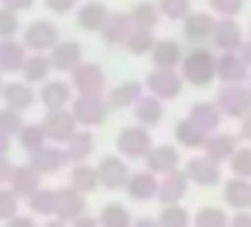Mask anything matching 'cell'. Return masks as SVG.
<instances>
[{"label": "cell", "mask_w": 251, "mask_h": 227, "mask_svg": "<svg viewBox=\"0 0 251 227\" xmlns=\"http://www.w3.org/2000/svg\"><path fill=\"white\" fill-rule=\"evenodd\" d=\"M145 166L147 171H152V174H171V171L179 169V163H182V158H179V150L171 145H152L150 152L145 155Z\"/></svg>", "instance_id": "cell-13"}, {"label": "cell", "mask_w": 251, "mask_h": 227, "mask_svg": "<svg viewBox=\"0 0 251 227\" xmlns=\"http://www.w3.org/2000/svg\"><path fill=\"white\" fill-rule=\"evenodd\" d=\"M43 3L49 11H53V14H70L77 5V0H43Z\"/></svg>", "instance_id": "cell-49"}, {"label": "cell", "mask_w": 251, "mask_h": 227, "mask_svg": "<svg viewBox=\"0 0 251 227\" xmlns=\"http://www.w3.org/2000/svg\"><path fill=\"white\" fill-rule=\"evenodd\" d=\"M246 86H249V91H251V75H249V83H246Z\"/></svg>", "instance_id": "cell-60"}, {"label": "cell", "mask_w": 251, "mask_h": 227, "mask_svg": "<svg viewBox=\"0 0 251 227\" xmlns=\"http://www.w3.org/2000/svg\"><path fill=\"white\" fill-rule=\"evenodd\" d=\"M190 190V179L184 171H171L160 179V187H158V201L163 206H171V203H182V198L187 195Z\"/></svg>", "instance_id": "cell-22"}, {"label": "cell", "mask_w": 251, "mask_h": 227, "mask_svg": "<svg viewBox=\"0 0 251 227\" xmlns=\"http://www.w3.org/2000/svg\"><path fill=\"white\" fill-rule=\"evenodd\" d=\"M25 126V121H22V112L19 110H11V107H3L0 110V134L5 136H16Z\"/></svg>", "instance_id": "cell-44"}, {"label": "cell", "mask_w": 251, "mask_h": 227, "mask_svg": "<svg viewBox=\"0 0 251 227\" xmlns=\"http://www.w3.org/2000/svg\"><path fill=\"white\" fill-rule=\"evenodd\" d=\"M158 187H160V179L152 171H136V174L128 177L126 182V193H128L131 201H152L158 198Z\"/></svg>", "instance_id": "cell-21"}, {"label": "cell", "mask_w": 251, "mask_h": 227, "mask_svg": "<svg viewBox=\"0 0 251 227\" xmlns=\"http://www.w3.org/2000/svg\"><path fill=\"white\" fill-rule=\"evenodd\" d=\"M155 35H152V29H131V35L126 38V51L128 53H134V56H147V53L152 51V46H155Z\"/></svg>", "instance_id": "cell-40"}, {"label": "cell", "mask_w": 251, "mask_h": 227, "mask_svg": "<svg viewBox=\"0 0 251 227\" xmlns=\"http://www.w3.org/2000/svg\"><path fill=\"white\" fill-rule=\"evenodd\" d=\"M0 86H3V73H0Z\"/></svg>", "instance_id": "cell-61"}, {"label": "cell", "mask_w": 251, "mask_h": 227, "mask_svg": "<svg viewBox=\"0 0 251 227\" xmlns=\"http://www.w3.org/2000/svg\"><path fill=\"white\" fill-rule=\"evenodd\" d=\"M214 25H217V19L208 16V14H187L182 19V32H184V38H187L190 43L203 46V43L211 40Z\"/></svg>", "instance_id": "cell-19"}, {"label": "cell", "mask_w": 251, "mask_h": 227, "mask_svg": "<svg viewBox=\"0 0 251 227\" xmlns=\"http://www.w3.org/2000/svg\"><path fill=\"white\" fill-rule=\"evenodd\" d=\"M184 174H187V179L193 184H198V187H217V184L222 182V169H219V163H214L206 155L190 158L187 163H184Z\"/></svg>", "instance_id": "cell-10"}, {"label": "cell", "mask_w": 251, "mask_h": 227, "mask_svg": "<svg viewBox=\"0 0 251 227\" xmlns=\"http://www.w3.org/2000/svg\"><path fill=\"white\" fill-rule=\"evenodd\" d=\"M49 59H51V67L56 73H73L77 64L83 62V46L77 40H59L56 46L49 51Z\"/></svg>", "instance_id": "cell-12"}, {"label": "cell", "mask_w": 251, "mask_h": 227, "mask_svg": "<svg viewBox=\"0 0 251 227\" xmlns=\"http://www.w3.org/2000/svg\"><path fill=\"white\" fill-rule=\"evenodd\" d=\"M217 80L222 83H243L249 80V64L238 51H222L217 56Z\"/></svg>", "instance_id": "cell-14"}, {"label": "cell", "mask_w": 251, "mask_h": 227, "mask_svg": "<svg viewBox=\"0 0 251 227\" xmlns=\"http://www.w3.org/2000/svg\"><path fill=\"white\" fill-rule=\"evenodd\" d=\"M134 118L139 126L145 128H155L160 121H163V101L152 94H145L139 101L134 104Z\"/></svg>", "instance_id": "cell-26"}, {"label": "cell", "mask_w": 251, "mask_h": 227, "mask_svg": "<svg viewBox=\"0 0 251 227\" xmlns=\"http://www.w3.org/2000/svg\"><path fill=\"white\" fill-rule=\"evenodd\" d=\"M43 227H67V222H62V219H51V222H46Z\"/></svg>", "instance_id": "cell-59"}, {"label": "cell", "mask_w": 251, "mask_h": 227, "mask_svg": "<svg viewBox=\"0 0 251 227\" xmlns=\"http://www.w3.org/2000/svg\"><path fill=\"white\" fill-rule=\"evenodd\" d=\"M214 46L219 51H241L246 38H243V27L238 25L232 16H219L214 25V35H211Z\"/></svg>", "instance_id": "cell-11"}, {"label": "cell", "mask_w": 251, "mask_h": 227, "mask_svg": "<svg viewBox=\"0 0 251 227\" xmlns=\"http://www.w3.org/2000/svg\"><path fill=\"white\" fill-rule=\"evenodd\" d=\"M128 16H131V25L136 29H155L160 22V8H158V3L142 0V3H136L134 8L128 11Z\"/></svg>", "instance_id": "cell-36"}, {"label": "cell", "mask_w": 251, "mask_h": 227, "mask_svg": "<svg viewBox=\"0 0 251 227\" xmlns=\"http://www.w3.org/2000/svg\"><path fill=\"white\" fill-rule=\"evenodd\" d=\"M5 227H38V225H35L32 217H22V214H16L14 219H8V222H5Z\"/></svg>", "instance_id": "cell-52"}, {"label": "cell", "mask_w": 251, "mask_h": 227, "mask_svg": "<svg viewBox=\"0 0 251 227\" xmlns=\"http://www.w3.org/2000/svg\"><path fill=\"white\" fill-rule=\"evenodd\" d=\"M243 3H246V0H208L211 11H214V14H219V16H235V14H241Z\"/></svg>", "instance_id": "cell-48"}, {"label": "cell", "mask_w": 251, "mask_h": 227, "mask_svg": "<svg viewBox=\"0 0 251 227\" xmlns=\"http://www.w3.org/2000/svg\"><path fill=\"white\" fill-rule=\"evenodd\" d=\"M131 227H160L158 225V219H150V217H139V219H134V225Z\"/></svg>", "instance_id": "cell-56"}, {"label": "cell", "mask_w": 251, "mask_h": 227, "mask_svg": "<svg viewBox=\"0 0 251 227\" xmlns=\"http://www.w3.org/2000/svg\"><path fill=\"white\" fill-rule=\"evenodd\" d=\"M174 136H176L179 145L187 147V150H203V145H206V139L211 134H208L203 126H198L193 118H182V121L176 123V128H174Z\"/></svg>", "instance_id": "cell-25"}, {"label": "cell", "mask_w": 251, "mask_h": 227, "mask_svg": "<svg viewBox=\"0 0 251 227\" xmlns=\"http://www.w3.org/2000/svg\"><path fill=\"white\" fill-rule=\"evenodd\" d=\"M142 97H145V86L139 80H123L107 94V101L110 107H134Z\"/></svg>", "instance_id": "cell-32"}, {"label": "cell", "mask_w": 251, "mask_h": 227, "mask_svg": "<svg viewBox=\"0 0 251 227\" xmlns=\"http://www.w3.org/2000/svg\"><path fill=\"white\" fill-rule=\"evenodd\" d=\"M67 163H70L67 152H64L62 147H53V145H46V147H40L38 152L29 155V166H35V169L40 171V177L56 174V171H62Z\"/></svg>", "instance_id": "cell-20"}, {"label": "cell", "mask_w": 251, "mask_h": 227, "mask_svg": "<svg viewBox=\"0 0 251 227\" xmlns=\"http://www.w3.org/2000/svg\"><path fill=\"white\" fill-rule=\"evenodd\" d=\"M241 136L246 142H251V112H246V115L241 118Z\"/></svg>", "instance_id": "cell-54"}, {"label": "cell", "mask_w": 251, "mask_h": 227, "mask_svg": "<svg viewBox=\"0 0 251 227\" xmlns=\"http://www.w3.org/2000/svg\"><path fill=\"white\" fill-rule=\"evenodd\" d=\"M8 184L19 198H29V195L40 187V171L35 169V166H29V163L27 166H16Z\"/></svg>", "instance_id": "cell-30"}, {"label": "cell", "mask_w": 251, "mask_h": 227, "mask_svg": "<svg viewBox=\"0 0 251 227\" xmlns=\"http://www.w3.org/2000/svg\"><path fill=\"white\" fill-rule=\"evenodd\" d=\"M97 171H99V187H107V190H123L131 177L128 163L118 155H104L97 163Z\"/></svg>", "instance_id": "cell-9"}, {"label": "cell", "mask_w": 251, "mask_h": 227, "mask_svg": "<svg viewBox=\"0 0 251 227\" xmlns=\"http://www.w3.org/2000/svg\"><path fill=\"white\" fill-rule=\"evenodd\" d=\"M70 187H75L77 193L88 195L99 187V171L91 163H75L73 174H70Z\"/></svg>", "instance_id": "cell-35"}, {"label": "cell", "mask_w": 251, "mask_h": 227, "mask_svg": "<svg viewBox=\"0 0 251 227\" xmlns=\"http://www.w3.org/2000/svg\"><path fill=\"white\" fill-rule=\"evenodd\" d=\"M53 67H51V59L46 56V53H38L35 51L32 56L27 53L25 59V67H22V75H25V80L32 86V83H46L51 77Z\"/></svg>", "instance_id": "cell-33"}, {"label": "cell", "mask_w": 251, "mask_h": 227, "mask_svg": "<svg viewBox=\"0 0 251 227\" xmlns=\"http://www.w3.org/2000/svg\"><path fill=\"white\" fill-rule=\"evenodd\" d=\"M8 150H11V136L0 134V155H8Z\"/></svg>", "instance_id": "cell-58"}, {"label": "cell", "mask_w": 251, "mask_h": 227, "mask_svg": "<svg viewBox=\"0 0 251 227\" xmlns=\"http://www.w3.org/2000/svg\"><path fill=\"white\" fill-rule=\"evenodd\" d=\"M230 171H232V177L251 179V147H238L230 155Z\"/></svg>", "instance_id": "cell-43"}, {"label": "cell", "mask_w": 251, "mask_h": 227, "mask_svg": "<svg viewBox=\"0 0 251 227\" xmlns=\"http://www.w3.org/2000/svg\"><path fill=\"white\" fill-rule=\"evenodd\" d=\"M73 227H99V219H94V217H86V214H83V217H77L75 222H70Z\"/></svg>", "instance_id": "cell-55"}, {"label": "cell", "mask_w": 251, "mask_h": 227, "mask_svg": "<svg viewBox=\"0 0 251 227\" xmlns=\"http://www.w3.org/2000/svg\"><path fill=\"white\" fill-rule=\"evenodd\" d=\"M131 29H134V25H131V16L126 11H110V16L104 19L99 35L107 46H123L126 38L131 35Z\"/></svg>", "instance_id": "cell-16"}, {"label": "cell", "mask_w": 251, "mask_h": 227, "mask_svg": "<svg viewBox=\"0 0 251 227\" xmlns=\"http://www.w3.org/2000/svg\"><path fill=\"white\" fill-rule=\"evenodd\" d=\"M238 53L243 56V62H246V64H249V70H251V40H246V43H243V49L238 51Z\"/></svg>", "instance_id": "cell-57"}, {"label": "cell", "mask_w": 251, "mask_h": 227, "mask_svg": "<svg viewBox=\"0 0 251 227\" xmlns=\"http://www.w3.org/2000/svg\"><path fill=\"white\" fill-rule=\"evenodd\" d=\"M222 198L230 208L235 211H249L251 208V179L243 177H230L222 190Z\"/></svg>", "instance_id": "cell-23"}, {"label": "cell", "mask_w": 251, "mask_h": 227, "mask_svg": "<svg viewBox=\"0 0 251 227\" xmlns=\"http://www.w3.org/2000/svg\"><path fill=\"white\" fill-rule=\"evenodd\" d=\"M25 59H27V46L19 43L14 38H5L0 40V73L3 75H14L25 67Z\"/></svg>", "instance_id": "cell-24"}, {"label": "cell", "mask_w": 251, "mask_h": 227, "mask_svg": "<svg viewBox=\"0 0 251 227\" xmlns=\"http://www.w3.org/2000/svg\"><path fill=\"white\" fill-rule=\"evenodd\" d=\"M14 169H16V166L8 160V155H0V187L11 182V177H14Z\"/></svg>", "instance_id": "cell-50"}, {"label": "cell", "mask_w": 251, "mask_h": 227, "mask_svg": "<svg viewBox=\"0 0 251 227\" xmlns=\"http://www.w3.org/2000/svg\"><path fill=\"white\" fill-rule=\"evenodd\" d=\"M158 8H160V16L182 22L190 14V0H158Z\"/></svg>", "instance_id": "cell-46"}, {"label": "cell", "mask_w": 251, "mask_h": 227, "mask_svg": "<svg viewBox=\"0 0 251 227\" xmlns=\"http://www.w3.org/2000/svg\"><path fill=\"white\" fill-rule=\"evenodd\" d=\"M64 152H67L70 163H86L88 155L94 152V134L88 128H77L67 142H64Z\"/></svg>", "instance_id": "cell-29"}, {"label": "cell", "mask_w": 251, "mask_h": 227, "mask_svg": "<svg viewBox=\"0 0 251 227\" xmlns=\"http://www.w3.org/2000/svg\"><path fill=\"white\" fill-rule=\"evenodd\" d=\"M40 126H43L49 142H67L70 136L77 131V121H75L73 110L64 107V110H46Z\"/></svg>", "instance_id": "cell-7"}, {"label": "cell", "mask_w": 251, "mask_h": 227, "mask_svg": "<svg viewBox=\"0 0 251 227\" xmlns=\"http://www.w3.org/2000/svg\"><path fill=\"white\" fill-rule=\"evenodd\" d=\"M214 104L227 118H243L246 112H251V91L246 83H225L217 91Z\"/></svg>", "instance_id": "cell-3"}, {"label": "cell", "mask_w": 251, "mask_h": 227, "mask_svg": "<svg viewBox=\"0 0 251 227\" xmlns=\"http://www.w3.org/2000/svg\"><path fill=\"white\" fill-rule=\"evenodd\" d=\"M107 16H110V11H107L104 3H99V0H88V3H83L80 8H77V27L88 29V32H99Z\"/></svg>", "instance_id": "cell-31"}, {"label": "cell", "mask_w": 251, "mask_h": 227, "mask_svg": "<svg viewBox=\"0 0 251 227\" xmlns=\"http://www.w3.org/2000/svg\"><path fill=\"white\" fill-rule=\"evenodd\" d=\"M22 43L27 49L38 51V53H49L53 46L59 43V27L49 19H35L32 25L25 29V40Z\"/></svg>", "instance_id": "cell-8"}, {"label": "cell", "mask_w": 251, "mask_h": 227, "mask_svg": "<svg viewBox=\"0 0 251 227\" xmlns=\"http://www.w3.org/2000/svg\"><path fill=\"white\" fill-rule=\"evenodd\" d=\"M182 86H184V80L176 67H152L150 75H147V91L152 97H158L160 101L176 99L182 94Z\"/></svg>", "instance_id": "cell-5"}, {"label": "cell", "mask_w": 251, "mask_h": 227, "mask_svg": "<svg viewBox=\"0 0 251 227\" xmlns=\"http://www.w3.org/2000/svg\"><path fill=\"white\" fill-rule=\"evenodd\" d=\"M16 136H19V147L29 155L38 152L40 147H46V142H49V136H46V131H43L40 123H25Z\"/></svg>", "instance_id": "cell-38"}, {"label": "cell", "mask_w": 251, "mask_h": 227, "mask_svg": "<svg viewBox=\"0 0 251 227\" xmlns=\"http://www.w3.org/2000/svg\"><path fill=\"white\" fill-rule=\"evenodd\" d=\"M134 219H131L128 208L123 203H107L99 211V227H131Z\"/></svg>", "instance_id": "cell-39"}, {"label": "cell", "mask_w": 251, "mask_h": 227, "mask_svg": "<svg viewBox=\"0 0 251 227\" xmlns=\"http://www.w3.org/2000/svg\"><path fill=\"white\" fill-rule=\"evenodd\" d=\"M235 150H238L235 136L232 134H217V131H214V134L206 139V145H203V155L211 158L214 163H225V160H230V155Z\"/></svg>", "instance_id": "cell-27"}, {"label": "cell", "mask_w": 251, "mask_h": 227, "mask_svg": "<svg viewBox=\"0 0 251 227\" xmlns=\"http://www.w3.org/2000/svg\"><path fill=\"white\" fill-rule=\"evenodd\" d=\"M179 75L184 83L195 88L211 86V80L217 77V53L206 46H195L190 49V53H184L179 62Z\"/></svg>", "instance_id": "cell-1"}, {"label": "cell", "mask_w": 251, "mask_h": 227, "mask_svg": "<svg viewBox=\"0 0 251 227\" xmlns=\"http://www.w3.org/2000/svg\"><path fill=\"white\" fill-rule=\"evenodd\" d=\"M70 83L77 94H101L104 91L107 75L101 70V64L97 62H80L77 67L70 73Z\"/></svg>", "instance_id": "cell-6"}, {"label": "cell", "mask_w": 251, "mask_h": 227, "mask_svg": "<svg viewBox=\"0 0 251 227\" xmlns=\"http://www.w3.org/2000/svg\"><path fill=\"white\" fill-rule=\"evenodd\" d=\"M182 56H184L182 46H179L176 40H171V38L155 40V46H152V51H150V59H152L155 67H179Z\"/></svg>", "instance_id": "cell-28"}, {"label": "cell", "mask_w": 251, "mask_h": 227, "mask_svg": "<svg viewBox=\"0 0 251 227\" xmlns=\"http://www.w3.org/2000/svg\"><path fill=\"white\" fill-rule=\"evenodd\" d=\"M73 83H64V80H46L43 88H40V104L46 110H64L67 104H73Z\"/></svg>", "instance_id": "cell-18"}, {"label": "cell", "mask_w": 251, "mask_h": 227, "mask_svg": "<svg viewBox=\"0 0 251 227\" xmlns=\"http://www.w3.org/2000/svg\"><path fill=\"white\" fill-rule=\"evenodd\" d=\"M0 3H3L5 8H11V11L19 14V11H29V8H32L35 0H0Z\"/></svg>", "instance_id": "cell-51"}, {"label": "cell", "mask_w": 251, "mask_h": 227, "mask_svg": "<svg viewBox=\"0 0 251 227\" xmlns=\"http://www.w3.org/2000/svg\"><path fill=\"white\" fill-rule=\"evenodd\" d=\"M27 206L35 217H56V190L38 187L27 198Z\"/></svg>", "instance_id": "cell-37"}, {"label": "cell", "mask_w": 251, "mask_h": 227, "mask_svg": "<svg viewBox=\"0 0 251 227\" xmlns=\"http://www.w3.org/2000/svg\"><path fill=\"white\" fill-rule=\"evenodd\" d=\"M198 126H203L208 131V134H214V131L219 128V123H222V112H219V107L214 104V101H195L193 107H190V115Z\"/></svg>", "instance_id": "cell-34"}, {"label": "cell", "mask_w": 251, "mask_h": 227, "mask_svg": "<svg viewBox=\"0 0 251 227\" xmlns=\"http://www.w3.org/2000/svg\"><path fill=\"white\" fill-rule=\"evenodd\" d=\"M158 225L160 227H190V214L184 206L171 203V206H163V211L158 217Z\"/></svg>", "instance_id": "cell-42"}, {"label": "cell", "mask_w": 251, "mask_h": 227, "mask_svg": "<svg viewBox=\"0 0 251 227\" xmlns=\"http://www.w3.org/2000/svg\"><path fill=\"white\" fill-rule=\"evenodd\" d=\"M230 227H251V214L249 211H238L230 219Z\"/></svg>", "instance_id": "cell-53"}, {"label": "cell", "mask_w": 251, "mask_h": 227, "mask_svg": "<svg viewBox=\"0 0 251 227\" xmlns=\"http://www.w3.org/2000/svg\"><path fill=\"white\" fill-rule=\"evenodd\" d=\"M115 145H118V152H121V158H128V160L145 158V155L150 152V147H152L150 128L139 126V123H134V126H126L121 134H118Z\"/></svg>", "instance_id": "cell-4"}, {"label": "cell", "mask_w": 251, "mask_h": 227, "mask_svg": "<svg viewBox=\"0 0 251 227\" xmlns=\"http://www.w3.org/2000/svg\"><path fill=\"white\" fill-rule=\"evenodd\" d=\"M19 214V195L11 187H0V222H8Z\"/></svg>", "instance_id": "cell-45"}, {"label": "cell", "mask_w": 251, "mask_h": 227, "mask_svg": "<svg viewBox=\"0 0 251 227\" xmlns=\"http://www.w3.org/2000/svg\"><path fill=\"white\" fill-rule=\"evenodd\" d=\"M249 40H251V27H249Z\"/></svg>", "instance_id": "cell-62"}, {"label": "cell", "mask_w": 251, "mask_h": 227, "mask_svg": "<svg viewBox=\"0 0 251 227\" xmlns=\"http://www.w3.org/2000/svg\"><path fill=\"white\" fill-rule=\"evenodd\" d=\"M0 99H3V104L11 107V110L25 112L32 107L35 91L27 80H11V83H3V86H0Z\"/></svg>", "instance_id": "cell-17"}, {"label": "cell", "mask_w": 251, "mask_h": 227, "mask_svg": "<svg viewBox=\"0 0 251 227\" xmlns=\"http://www.w3.org/2000/svg\"><path fill=\"white\" fill-rule=\"evenodd\" d=\"M16 32H19V16H16V11L0 5V40L14 38Z\"/></svg>", "instance_id": "cell-47"}, {"label": "cell", "mask_w": 251, "mask_h": 227, "mask_svg": "<svg viewBox=\"0 0 251 227\" xmlns=\"http://www.w3.org/2000/svg\"><path fill=\"white\" fill-rule=\"evenodd\" d=\"M107 112H110V101L104 99V94H77L73 99V115L83 128L101 126L107 121Z\"/></svg>", "instance_id": "cell-2"}, {"label": "cell", "mask_w": 251, "mask_h": 227, "mask_svg": "<svg viewBox=\"0 0 251 227\" xmlns=\"http://www.w3.org/2000/svg\"><path fill=\"white\" fill-rule=\"evenodd\" d=\"M83 214H86V195L77 193L75 187L56 190V219H62V222H75Z\"/></svg>", "instance_id": "cell-15"}, {"label": "cell", "mask_w": 251, "mask_h": 227, "mask_svg": "<svg viewBox=\"0 0 251 227\" xmlns=\"http://www.w3.org/2000/svg\"><path fill=\"white\" fill-rule=\"evenodd\" d=\"M193 227H230V217H227L225 208L206 206L193 217Z\"/></svg>", "instance_id": "cell-41"}]
</instances>
